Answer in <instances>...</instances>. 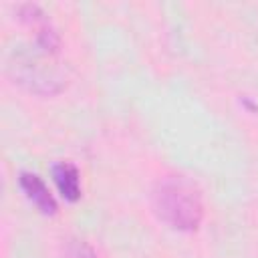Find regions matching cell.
Instances as JSON below:
<instances>
[{
    "mask_svg": "<svg viewBox=\"0 0 258 258\" xmlns=\"http://www.w3.org/2000/svg\"><path fill=\"white\" fill-rule=\"evenodd\" d=\"M18 183L22 187V191L26 194V198L44 214V216H52L56 214V202L50 194V189L46 187V183L30 171H22L18 177Z\"/></svg>",
    "mask_w": 258,
    "mask_h": 258,
    "instance_id": "cell-3",
    "label": "cell"
},
{
    "mask_svg": "<svg viewBox=\"0 0 258 258\" xmlns=\"http://www.w3.org/2000/svg\"><path fill=\"white\" fill-rule=\"evenodd\" d=\"M52 179H54L60 196L67 202H77L81 198V177H79V169L73 163H69V161L54 163Z\"/></svg>",
    "mask_w": 258,
    "mask_h": 258,
    "instance_id": "cell-4",
    "label": "cell"
},
{
    "mask_svg": "<svg viewBox=\"0 0 258 258\" xmlns=\"http://www.w3.org/2000/svg\"><path fill=\"white\" fill-rule=\"evenodd\" d=\"M62 256L64 258H97V252L79 238H69L62 246Z\"/></svg>",
    "mask_w": 258,
    "mask_h": 258,
    "instance_id": "cell-5",
    "label": "cell"
},
{
    "mask_svg": "<svg viewBox=\"0 0 258 258\" xmlns=\"http://www.w3.org/2000/svg\"><path fill=\"white\" fill-rule=\"evenodd\" d=\"M8 75L12 77L14 83L36 95H56L64 87L60 71L54 64L42 60L38 54H14L12 60L8 62Z\"/></svg>",
    "mask_w": 258,
    "mask_h": 258,
    "instance_id": "cell-2",
    "label": "cell"
},
{
    "mask_svg": "<svg viewBox=\"0 0 258 258\" xmlns=\"http://www.w3.org/2000/svg\"><path fill=\"white\" fill-rule=\"evenodd\" d=\"M151 208L159 222L177 232H194L204 218L198 185L183 175L161 177L151 191Z\"/></svg>",
    "mask_w": 258,
    "mask_h": 258,
    "instance_id": "cell-1",
    "label": "cell"
}]
</instances>
